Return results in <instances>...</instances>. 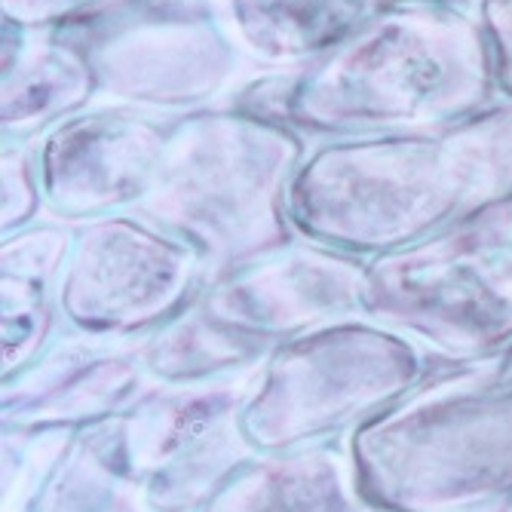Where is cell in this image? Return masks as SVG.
<instances>
[{"mask_svg":"<svg viewBox=\"0 0 512 512\" xmlns=\"http://www.w3.org/2000/svg\"><path fill=\"white\" fill-rule=\"evenodd\" d=\"M500 99L470 7L381 4L298 74L289 123L310 142L445 132Z\"/></svg>","mask_w":512,"mask_h":512,"instance_id":"1","label":"cell"},{"mask_svg":"<svg viewBox=\"0 0 512 512\" xmlns=\"http://www.w3.org/2000/svg\"><path fill=\"white\" fill-rule=\"evenodd\" d=\"M347 448L381 512H497L512 503V378L497 356L442 362Z\"/></svg>","mask_w":512,"mask_h":512,"instance_id":"2","label":"cell"},{"mask_svg":"<svg viewBox=\"0 0 512 512\" xmlns=\"http://www.w3.org/2000/svg\"><path fill=\"white\" fill-rule=\"evenodd\" d=\"M310 138L224 105L178 117L154 188L135 212L188 243L206 286L301 240L289 194Z\"/></svg>","mask_w":512,"mask_h":512,"instance_id":"3","label":"cell"},{"mask_svg":"<svg viewBox=\"0 0 512 512\" xmlns=\"http://www.w3.org/2000/svg\"><path fill=\"white\" fill-rule=\"evenodd\" d=\"M479 206V188L448 132L313 142L295 172L298 234L356 258H381Z\"/></svg>","mask_w":512,"mask_h":512,"instance_id":"4","label":"cell"},{"mask_svg":"<svg viewBox=\"0 0 512 512\" xmlns=\"http://www.w3.org/2000/svg\"><path fill=\"white\" fill-rule=\"evenodd\" d=\"M362 316L439 362L494 359L512 344V194L365 264Z\"/></svg>","mask_w":512,"mask_h":512,"instance_id":"5","label":"cell"},{"mask_svg":"<svg viewBox=\"0 0 512 512\" xmlns=\"http://www.w3.org/2000/svg\"><path fill=\"white\" fill-rule=\"evenodd\" d=\"M442 362L368 316L325 322L270 350L243 405L258 454L350 439L421 387Z\"/></svg>","mask_w":512,"mask_h":512,"instance_id":"6","label":"cell"},{"mask_svg":"<svg viewBox=\"0 0 512 512\" xmlns=\"http://www.w3.org/2000/svg\"><path fill=\"white\" fill-rule=\"evenodd\" d=\"M71 31L89 50L99 102L157 117L218 108L249 68L206 0H114Z\"/></svg>","mask_w":512,"mask_h":512,"instance_id":"7","label":"cell"},{"mask_svg":"<svg viewBox=\"0 0 512 512\" xmlns=\"http://www.w3.org/2000/svg\"><path fill=\"white\" fill-rule=\"evenodd\" d=\"M206 289L200 255L142 212L77 224L59 283L65 329L145 341Z\"/></svg>","mask_w":512,"mask_h":512,"instance_id":"8","label":"cell"},{"mask_svg":"<svg viewBox=\"0 0 512 512\" xmlns=\"http://www.w3.org/2000/svg\"><path fill=\"white\" fill-rule=\"evenodd\" d=\"M255 375L209 387H151L126 411L138 512H203L258 457L243 430Z\"/></svg>","mask_w":512,"mask_h":512,"instance_id":"9","label":"cell"},{"mask_svg":"<svg viewBox=\"0 0 512 512\" xmlns=\"http://www.w3.org/2000/svg\"><path fill=\"white\" fill-rule=\"evenodd\" d=\"M175 123L123 105H96L50 129L34 142L46 215L83 224L135 212L154 188Z\"/></svg>","mask_w":512,"mask_h":512,"instance_id":"10","label":"cell"},{"mask_svg":"<svg viewBox=\"0 0 512 512\" xmlns=\"http://www.w3.org/2000/svg\"><path fill=\"white\" fill-rule=\"evenodd\" d=\"M365 264L301 237L206 286V298L227 322L276 347L325 322L359 316Z\"/></svg>","mask_w":512,"mask_h":512,"instance_id":"11","label":"cell"},{"mask_svg":"<svg viewBox=\"0 0 512 512\" xmlns=\"http://www.w3.org/2000/svg\"><path fill=\"white\" fill-rule=\"evenodd\" d=\"M151 387L142 341L65 329L31 368L0 384V424L68 433L126 414Z\"/></svg>","mask_w":512,"mask_h":512,"instance_id":"12","label":"cell"},{"mask_svg":"<svg viewBox=\"0 0 512 512\" xmlns=\"http://www.w3.org/2000/svg\"><path fill=\"white\" fill-rule=\"evenodd\" d=\"M4 427L7 512H120L135 506L126 414L80 430Z\"/></svg>","mask_w":512,"mask_h":512,"instance_id":"13","label":"cell"},{"mask_svg":"<svg viewBox=\"0 0 512 512\" xmlns=\"http://www.w3.org/2000/svg\"><path fill=\"white\" fill-rule=\"evenodd\" d=\"M96 102V68L77 31L0 19V138L40 142Z\"/></svg>","mask_w":512,"mask_h":512,"instance_id":"14","label":"cell"},{"mask_svg":"<svg viewBox=\"0 0 512 512\" xmlns=\"http://www.w3.org/2000/svg\"><path fill=\"white\" fill-rule=\"evenodd\" d=\"M255 71H304L353 34L381 0H206Z\"/></svg>","mask_w":512,"mask_h":512,"instance_id":"15","label":"cell"},{"mask_svg":"<svg viewBox=\"0 0 512 512\" xmlns=\"http://www.w3.org/2000/svg\"><path fill=\"white\" fill-rule=\"evenodd\" d=\"M203 512H381L362 491L347 442L258 454Z\"/></svg>","mask_w":512,"mask_h":512,"instance_id":"16","label":"cell"},{"mask_svg":"<svg viewBox=\"0 0 512 512\" xmlns=\"http://www.w3.org/2000/svg\"><path fill=\"white\" fill-rule=\"evenodd\" d=\"M273 344L237 329L206 298V289L142 341V362L154 387H209L252 378Z\"/></svg>","mask_w":512,"mask_h":512,"instance_id":"17","label":"cell"},{"mask_svg":"<svg viewBox=\"0 0 512 512\" xmlns=\"http://www.w3.org/2000/svg\"><path fill=\"white\" fill-rule=\"evenodd\" d=\"M62 332L59 289L0 276V384L31 368Z\"/></svg>","mask_w":512,"mask_h":512,"instance_id":"18","label":"cell"},{"mask_svg":"<svg viewBox=\"0 0 512 512\" xmlns=\"http://www.w3.org/2000/svg\"><path fill=\"white\" fill-rule=\"evenodd\" d=\"M445 132L476 175L479 203L512 194V99H497Z\"/></svg>","mask_w":512,"mask_h":512,"instance_id":"19","label":"cell"},{"mask_svg":"<svg viewBox=\"0 0 512 512\" xmlns=\"http://www.w3.org/2000/svg\"><path fill=\"white\" fill-rule=\"evenodd\" d=\"M77 243V224L46 215L10 237H0V276L31 279L59 289Z\"/></svg>","mask_w":512,"mask_h":512,"instance_id":"20","label":"cell"},{"mask_svg":"<svg viewBox=\"0 0 512 512\" xmlns=\"http://www.w3.org/2000/svg\"><path fill=\"white\" fill-rule=\"evenodd\" d=\"M0 237L46 218V194L34 142L0 138Z\"/></svg>","mask_w":512,"mask_h":512,"instance_id":"21","label":"cell"},{"mask_svg":"<svg viewBox=\"0 0 512 512\" xmlns=\"http://www.w3.org/2000/svg\"><path fill=\"white\" fill-rule=\"evenodd\" d=\"M298 74L301 71H255L246 74L230 96L221 102L224 108L255 117V120H267V123H289L292 114V96L298 86Z\"/></svg>","mask_w":512,"mask_h":512,"instance_id":"22","label":"cell"},{"mask_svg":"<svg viewBox=\"0 0 512 512\" xmlns=\"http://www.w3.org/2000/svg\"><path fill=\"white\" fill-rule=\"evenodd\" d=\"M114 0H0V19L25 28H74Z\"/></svg>","mask_w":512,"mask_h":512,"instance_id":"23","label":"cell"},{"mask_svg":"<svg viewBox=\"0 0 512 512\" xmlns=\"http://www.w3.org/2000/svg\"><path fill=\"white\" fill-rule=\"evenodd\" d=\"M473 13L488 43L500 99H512V0H476Z\"/></svg>","mask_w":512,"mask_h":512,"instance_id":"24","label":"cell"},{"mask_svg":"<svg viewBox=\"0 0 512 512\" xmlns=\"http://www.w3.org/2000/svg\"><path fill=\"white\" fill-rule=\"evenodd\" d=\"M381 4H411V7H476V0H381Z\"/></svg>","mask_w":512,"mask_h":512,"instance_id":"25","label":"cell"},{"mask_svg":"<svg viewBox=\"0 0 512 512\" xmlns=\"http://www.w3.org/2000/svg\"><path fill=\"white\" fill-rule=\"evenodd\" d=\"M497 362H500V371H503V375H509V378H512V344L497 356Z\"/></svg>","mask_w":512,"mask_h":512,"instance_id":"26","label":"cell"},{"mask_svg":"<svg viewBox=\"0 0 512 512\" xmlns=\"http://www.w3.org/2000/svg\"><path fill=\"white\" fill-rule=\"evenodd\" d=\"M497 512H512V503H506L503 509H497Z\"/></svg>","mask_w":512,"mask_h":512,"instance_id":"27","label":"cell"}]
</instances>
